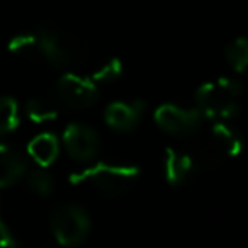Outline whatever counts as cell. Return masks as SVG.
Wrapping results in <instances>:
<instances>
[{"mask_svg":"<svg viewBox=\"0 0 248 248\" xmlns=\"http://www.w3.org/2000/svg\"><path fill=\"white\" fill-rule=\"evenodd\" d=\"M245 92L243 83L233 77L206 82L196 90V107L206 119L233 121L240 114V99Z\"/></svg>","mask_w":248,"mask_h":248,"instance_id":"6da1fadb","label":"cell"},{"mask_svg":"<svg viewBox=\"0 0 248 248\" xmlns=\"http://www.w3.org/2000/svg\"><path fill=\"white\" fill-rule=\"evenodd\" d=\"M70 179L75 186L87 184L107 197H119L136 184L140 179V169L136 165L95 163L75 172Z\"/></svg>","mask_w":248,"mask_h":248,"instance_id":"7a4b0ae2","label":"cell"},{"mask_svg":"<svg viewBox=\"0 0 248 248\" xmlns=\"http://www.w3.org/2000/svg\"><path fill=\"white\" fill-rule=\"evenodd\" d=\"M32 34H34V56L43 58L49 66L68 70L80 63L82 51L78 45L60 29L41 26L34 29Z\"/></svg>","mask_w":248,"mask_h":248,"instance_id":"3957f363","label":"cell"},{"mask_svg":"<svg viewBox=\"0 0 248 248\" xmlns=\"http://www.w3.org/2000/svg\"><path fill=\"white\" fill-rule=\"evenodd\" d=\"M243 136L231 121H216L207 131L204 143L196 150L204 170L213 169L243 152Z\"/></svg>","mask_w":248,"mask_h":248,"instance_id":"277c9868","label":"cell"},{"mask_svg":"<svg viewBox=\"0 0 248 248\" xmlns=\"http://www.w3.org/2000/svg\"><path fill=\"white\" fill-rule=\"evenodd\" d=\"M53 236L63 247H78L89 238L92 219L83 206L77 202H62L49 214Z\"/></svg>","mask_w":248,"mask_h":248,"instance_id":"5b68a950","label":"cell"},{"mask_svg":"<svg viewBox=\"0 0 248 248\" xmlns=\"http://www.w3.org/2000/svg\"><path fill=\"white\" fill-rule=\"evenodd\" d=\"M155 123L172 138L187 140L199 135L206 117L197 107H184L177 104H162L155 109Z\"/></svg>","mask_w":248,"mask_h":248,"instance_id":"8992f818","label":"cell"},{"mask_svg":"<svg viewBox=\"0 0 248 248\" xmlns=\"http://www.w3.org/2000/svg\"><path fill=\"white\" fill-rule=\"evenodd\" d=\"M56 102L72 110H85L99 102L100 89L92 77H82L66 72L58 78L55 87Z\"/></svg>","mask_w":248,"mask_h":248,"instance_id":"52a82bcc","label":"cell"},{"mask_svg":"<svg viewBox=\"0 0 248 248\" xmlns=\"http://www.w3.org/2000/svg\"><path fill=\"white\" fill-rule=\"evenodd\" d=\"M62 146L73 162L90 163L100 152V136L89 124L70 123L63 131Z\"/></svg>","mask_w":248,"mask_h":248,"instance_id":"ba28073f","label":"cell"},{"mask_svg":"<svg viewBox=\"0 0 248 248\" xmlns=\"http://www.w3.org/2000/svg\"><path fill=\"white\" fill-rule=\"evenodd\" d=\"M204 170L196 150L169 146L163 156V175L172 187H182Z\"/></svg>","mask_w":248,"mask_h":248,"instance_id":"9c48e42d","label":"cell"},{"mask_svg":"<svg viewBox=\"0 0 248 248\" xmlns=\"http://www.w3.org/2000/svg\"><path fill=\"white\" fill-rule=\"evenodd\" d=\"M145 112L146 102L141 99L129 100V102L116 100V102H110L104 110V123L117 133H131L140 126Z\"/></svg>","mask_w":248,"mask_h":248,"instance_id":"30bf717a","label":"cell"},{"mask_svg":"<svg viewBox=\"0 0 248 248\" xmlns=\"http://www.w3.org/2000/svg\"><path fill=\"white\" fill-rule=\"evenodd\" d=\"M28 170V160L21 152L9 145H0V189H7L24 180Z\"/></svg>","mask_w":248,"mask_h":248,"instance_id":"8fae6325","label":"cell"},{"mask_svg":"<svg viewBox=\"0 0 248 248\" xmlns=\"http://www.w3.org/2000/svg\"><path fill=\"white\" fill-rule=\"evenodd\" d=\"M60 152H62V141L53 133H41L34 136L28 146L29 158L43 169L53 165L58 160Z\"/></svg>","mask_w":248,"mask_h":248,"instance_id":"7c38bea8","label":"cell"},{"mask_svg":"<svg viewBox=\"0 0 248 248\" xmlns=\"http://www.w3.org/2000/svg\"><path fill=\"white\" fill-rule=\"evenodd\" d=\"M21 124V109L14 97L0 95V138L14 133Z\"/></svg>","mask_w":248,"mask_h":248,"instance_id":"4fadbf2b","label":"cell"},{"mask_svg":"<svg viewBox=\"0 0 248 248\" xmlns=\"http://www.w3.org/2000/svg\"><path fill=\"white\" fill-rule=\"evenodd\" d=\"M24 114L34 124H46L58 117V107L51 100L41 99V97H32V99H29L26 102Z\"/></svg>","mask_w":248,"mask_h":248,"instance_id":"5bb4252c","label":"cell"},{"mask_svg":"<svg viewBox=\"0 0 248 248\" xmlns=\"http://www.w3.org/2000/svg\"><path fill=\"white\" fill-rule=\"evenodd\" d=\"M24 182H26V187H28L32 194H36V196H39V197L51 196L56 187L55 177L46 169H43V167L28 170V173H26V177H24Z\"/></svg>","mask_w":248,"mask_h":248,"instance_id":"9a60e30c","label":"cell"},{"mask_svg":"<svg viewBox=\"0 0 248 248\" xmlns=\"http://www.w3.org/2000/svg\"><path fill=\"white\" fill-rule=\"evenodd\" d=\"M226 62L234 72H248V38H236L226 46Z\"/></svg>","mask_w":248,"mask_h":248,"instance_id":"2e32d148","label":"cell"},{"mask_svg":"<svg viewBox=\"0 0 248 248\" xmlns=\"http://www.w3.org/2000/svg\"><path fill=\"white\" fill-rule=\"evenodd\" d=\"M124 73V65L119 58H109L106 63L99 66L93 72L92 78L95 80L99 85H106V83H114L123 77Z\"/></svg>","mask_w":248,"mask_h":248,"instance_id":"e0dca14e","label":"cell"},{"mask_svg":"<svg viewBox=\"0 0 248 248\" xmlns=\"http://www.w3.org/2000/svg\"><path fill=\"white\" fill-rule=\"evenodd\" d=\"M19 240L14 236L9 224L5 223L4 214L0 211V248H19Z\"/></svg>","mask_w":248,"mask_h":248,"instance_id":"ac0fdd59","label":"cell"}]
</instances>
